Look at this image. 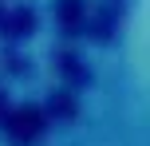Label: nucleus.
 Segmentation results:
<instances>
[{"mask_svg":"<svg viewBox=\"0 0 150 146\" xmlns=\"http://www.w3.org/2000/svg\"><path fill=\"white\" fill-rule=\"evenodd\" d=\"M24 118H12V134L16 138H32V134L40 130V115L36 111H20Z\"/></svg>","mask_w":150,"mask_h":146,"instance_id":"1","label":"nucleus"}]
</instances>
